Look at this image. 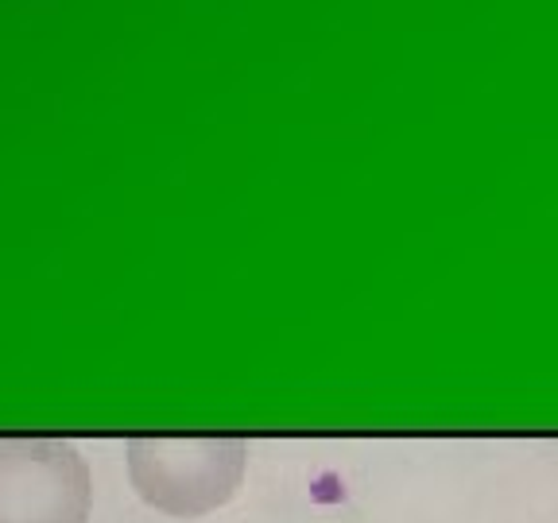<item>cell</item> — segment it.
<instances>
[{"instance_id":"cell-1","label":"cell","mask_w":558,"mask_h":523,"mask_svg":"<svg viewBox=\"0 0 558 523\" xmlns=\"http://www.w3.org/2000/svg\"><path fill=\"white\" fill-rule=\"evenodd\" d=\"M132 485L171 515L221 508L244 477L241 438H136L129 446Z\"/></svg>"},{"instance_id":"cell-2","label":"cell","mask_w":558,"mask_h":523,"mask_svg":"<svg viewBox=\"0 0 558 523\" xmlns=\"http://www.w3.org/2000/svg\"><path fill=\"white\" fill-rule=\"evenodd\" d=\"M89 470L59 438H0V523H86Z\"/></svg>"}]
</instances>
